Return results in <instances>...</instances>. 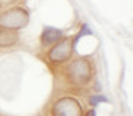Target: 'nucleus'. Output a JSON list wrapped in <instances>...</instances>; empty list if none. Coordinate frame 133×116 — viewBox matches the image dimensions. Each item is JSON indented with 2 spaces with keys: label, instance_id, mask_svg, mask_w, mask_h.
Listing matches in <instances>:
<instances>
[{
  "label": "nucleus",
  "instance_id": "39448f33",
  "mask_svg": "<svg viewBox=\"0 0 133 116\" xmlns=\"http://www.w3.org/2000/svg\"><path fill=\"white\" fill-rule=\"evenodd\" d=\"M62 37V30H57L55 27H46L42 33V43L43 44H50L57 42Z\"/></svg>",
  "mask_w": 133,
  "mask_h": 116
},
{
  "label": "nucleus",
  "instance_id": "6e6552de",
  "mask_svg": "<svg viewBox=\"0 0 133 116\" xmlns=\"http://www.w3.org/2000/svg\"><path fill=\"white\" fill-rule=\"evenodd\" d=\"M100 102H107V98L103 95H96V96H92V98H90V105H92V106H96V105L100 103Z\"/></svg>",
  "mask_w": 133,
  "mask_h": 116
},
{
  "label": "nucleus",
  "instance_id": "20e7f679",
  "mask_svg": "<svg viewBox=\"0 0 133 116\" xmlns=\"http://www.w3.org/2000/svg\"><path fill=\"white\" fill-rule=\"evenodd\" d=\"M73 52V40L72 39H63L60 40L52 50L49 52V59L55 63H62V62L69 60Z\"/></svg>",
  "mask_w": 133,
  "mask_h": 116
},
{
  "label": "nucleus",
  "instance_id": "7ed1b4c3",
  "mask_svg": "<svg viewBox=\"0 0 133 116\" xmlns=\"http://www.w3.org/2000/svg\"><path fill=\"white\" fill-rule=\"evenodd\" d=\"M53 116H82V106L73 98H62L55 103Z\"/></svg>",
  "mask_w": 133,
  "mask_h": 116
},
{
  "label": "nucleus",
  "instance_id": "423d86ee",
  "mask_svg": "<svg viewBox=\"0 0 133 116\" xmlns=\"http://www.w3.org/2000/svg\"><path fill=\"white\" fill-rule=\"evenodd\" d=\"M19 36L13 30L0 29V46H12L17 42Z\"/></svg>",
  "mask_w": 133,
  "mask_h": 116
},
{
  "label": "nucleus",
  "instance_id": "f257e3e1",
  "mask_svg": "<svg viewBox=\"0 0 133 116\" xmlns=\"http://www.w3.org/2000/svg\"><path fill=\"white\" fill-rule=\"evenodd\" d=\"M29 23V13L22 7H15L0 15V27L7 30H19Z\"/></svg>",
  "mask_w": 133,
  "mask_h": 116
},
{
  "label": "nucleus",
  "instance_id": "1a4fd4ad",
  "mask_svg": "<svg viewBox=\"0 0 133 116\" xmlns=\"http://www.w3.org/2000/svg\"><path fill=\"white\" fill-rule=\"evenodd\" d=\"M86 116H96L95 110H89V112H87V115H86Z\"/></svg>",
  "mask_w": 133,
  "mask_h": 116
},
{
  "label": "nucleus",
  "instance_id": "0eeeda50",
  "mask_svg": "<svg viewBox=\"0 0 133 116\" xmlns=\"http://www.w3.org/2000/svg\"><path fill=\"white\" fill-rule=\"evenodd\" d=\"M84 35H92V32L89 30V27H87V24H83V26H82V32H79V35L76 36V39L73 40V46H75V44L77 43V42L80 40V39L83 37Z\"/></svg>",
  "mask_w": 133,
  "mask_h": 116
},
{
  "label": "nucleus",
  "instance_id": "f03ea898",
  "mask_svg": "<svg viewBox=\"0 0 133 116\" xmlns=\"http://www.w3.org/2000/svg\"><path fill=\"white\" fill-rule=\"evenodd\" d=\"M67 75L72 83L75 85H86L92 78V66L86 59H77L72 62L67 67Z\"/></svg>",
  "mask_w": 133,
  "mask_h": 116
}]
</instances>
